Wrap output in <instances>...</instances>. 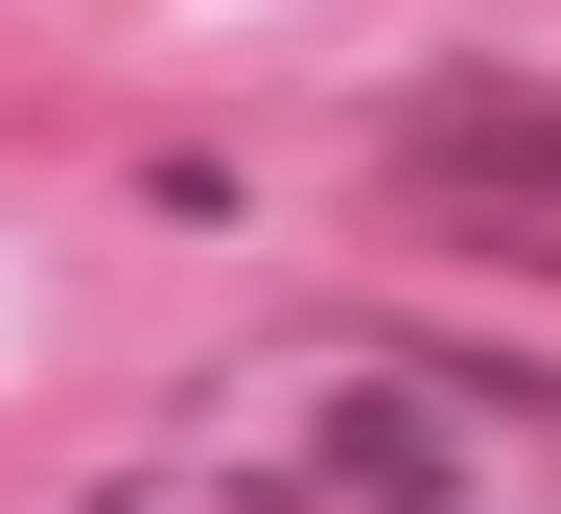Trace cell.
I'll list each match as a JSON object with an SVG mask.
<instances>
[{"instance_id": "1", "label": "cell", "mask_w": 561, "mask_h": 514, "mask_svg": "<svg viewBox=\"0 0 561 514\" xmlns=\"http://www.w3.org/2000/svg\"><path fill=\"white\" fill-rule=\"evenodd\" d=\"M561 468V398L445 351H234L187 421H140L94 514H491V468Z\"/></svg>"}, {"instance_id": "2", "label": "cell", "mask_w": 561, "mask_h": 514, "mask_svg": "<svg viewBox=\"0 0 561 514\" xmlns=\"http://www.w3.org/2000/svg\"><path fill=\"white\" fill-rule=\"evenodd\" d=\"M398 210L468 235V258H515V281H561V94L538 70H445L398 117Z\"/></svg>"}]
</instances>
